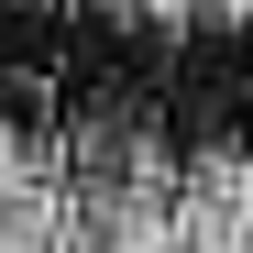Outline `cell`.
Segmentation results:
<instances>
[{"label":"cell","mask_w":253,"mask_h":253,"mask_svg":"<svg viewBox=\"0 0 253 253\" xmlns=\"http://www.w3.org/2000/svg\"><path fill=\"white\" fill-rule=\"evenodd\" d=\"M0 253H253V165L0 132Z\"/></svg>","instance_id":"cell-1"}]
</instances>
